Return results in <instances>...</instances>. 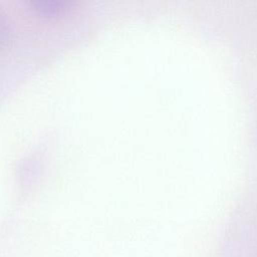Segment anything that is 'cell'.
<instances>
[{"mask_svg": "<svg viewBox=\"0 0 257 257\" xmlns=\"http://www.w3.org/2000/svg\"><path fill=\"white\" fill-rule=\"evenodd\" d=\"M32 7L42 15L53 16L66 9L69 1L67 0H31Z\"/></svg>", "mask_w": 257, "mask_h": 257, "instance_id": "1", "label": "cell"}, {"mask_svg": "<svg viewBox=\"0 0 257 257\" xmlns=\"http://www.w3.org/2000/svg\"><path fill=\"white\" fill-rule=\"evenodd\" d=\"M12 35V27L7 16L0 11V46L7 44Z\"/></svg>", "mask_w": 257, "mask_h": 257, "instance_id": "2", "label": "cell"}]
</instances>
